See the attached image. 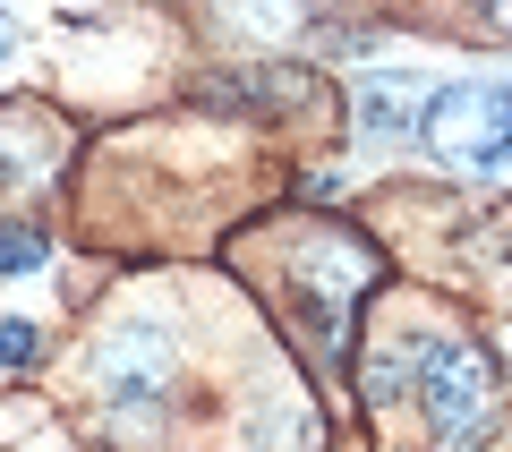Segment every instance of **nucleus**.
I'll use <instances>...</instances> for the list:
<instances>
[{
  "label": "nucleus",
  "instance_id": "obj_1",
  "mask_svg": "<svg viewBox=\"0 0 512 452\" xmlns=\"http://www.w3.org/2000/svg\"><path fill=\"white\" fill-rule=\"evenodd\" d=\"M427 154L461 180H512V77H453L427 111Z\"/></svg>",
  "mask_w": 512,
  "mask_h": 452
},
{
  "label": "nucleus",
  "instance_id": "obj_2",
  "mask_svg": "<svg viewBox=\"0 0 512 452\" xmlns=\"http://www.w3.org/2000/svg\"><path fill=\"white\" fill-rule=\"evenodd\" d=\"M419 418L436 427V444H478L495 418V367L478 342H436L419 367Z\"/></svg>",
  "mask_w": 512,
  "mask_h": 452
},
{
  "label": "nucleus",
  "instance_id": "obj_3",
  "mask_svg": "<svg viewBox=\"0 0 512 452\" xmlns=\"http://www.w3.org/2000/svg\"><path fill=\"white\" fill-rule=\"evenodd\" d=\"M94 376H103V410L120 427L154 435V410H163V384H171V333L163 325H120L94 350Z\"/></svg>",
  "mask_w": 512,
  "mask_h": 452
},
{
  "label": "nucleus",
  "instance_id": "obj_4",
  "mask_svg": "<svg viewBox=\"0 0 512 452\" xmlns=\"http://www.w3.org/2000/svg\"><path fill=\"white\" fill-rule=\"evenodd\" d=\"M427 111H436V77L427 69H359L350 77V120H359L367 145L427 137Z\"/></svg>",
  "mask_w": 512,
  "mask_h": 452
},
{
  "label": "nucleus",
  "instance_id": "obj_5",
  "mask_svg": "<svg viewBox=\"0 0 512 452\" xmlns=\"http://www.w3.org/2000/svg\"><path fill=\"white\" fill-rule=\"evenodd\" d=\"M43 256H52V239H43L35 222H0V282H26V273H43Z\"/></svg>",
  "mask_w": 512,
  "mask_h": 452
},
{
  "label": "nucleus",
  "instance_id": "obj_6",
  "mask_svg": "<svg viewBox=\"0 0 512 452\" xmlns=\"http://www.w3.org/2000/svg\"><path fill=\"white\" fill-rule=\"evenodd\" d=\"M35 171H43V154L18 137V128H0V197H9V188H26Z\"/></svg>",
  "mask_w": 512,
  "mask_h": 452
},
{
  "label": "nucleus",
  "instance_id": "obj_7",
  "mask_svg": "<svg viewBox=\"0 0 512 452\" xmlns=\"http://www.w3.org/2000/svg\"><path fill=\"white\" fill-rule=\"evenodd\" d=\"M35 342H43V333L26 325V316H0V367H26V359H35Z\"/></svg>",
  "mask_w": 512,
  "mask_h": 452
},
{
  "label": "nucleus",
  "instance_id": "obj_8",
  "mask_svg": "<svg viewBox=\"0 0 512 452\" xmlns=\"http://www.w3.org/2000/svg\"><path fill=\"white\" fill-rule=\"evenodd\" d=\"M0 60H9V26H0Z\"/></svg>",
  "mask_w": 512,
  "mask_h": 452
}]
</instances>
